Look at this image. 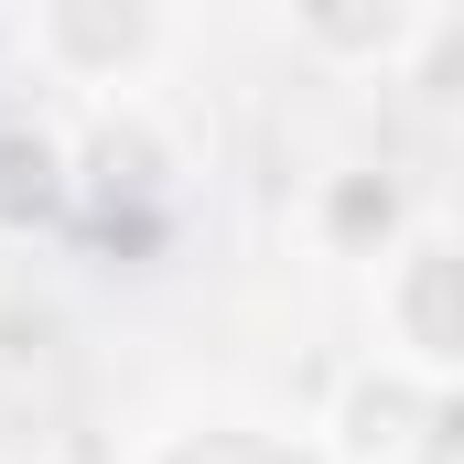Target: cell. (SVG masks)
Listing matches in <instances>:
<instances>
[{
    "instance_id": "obj_3",
    "label": "cell",
    "mask_w": 464,
    "mask_h": 464,
    "mask_svg": "<svg viewBox=\"0 0 464 464\" xmlns=\"http://www.w3.org/2000/svg\"><path fill=\"white\" fill-rule=\"evenodd\" d=\"M454 421V389H421L400 367H356L335 389V443L324 464H421V443Z\"/></svg>"
},
{
    "instance_id": "obj_1",
    "label": "cell",
    "mask_w": 464,
    "mask_h": 464,
    "mask_svg": "<svg viewBox=\"0 0 464 464\" xmlns=\"http://www.w3.org/2000/svg\"><path fill=\"white\" fill-rule=\"evenodd\" d=\"M378 324L400 346L389 356L400 378L454 389V367H464V259H454V227L443 217H421V227L378 259Z\"/></svg>"
},
{
    "instance_id": "obj_4",
    "label": "cell",
    "mask_w": 464,
    "mask_h": 464,
    "mask_svg": "<svg viewBox=\"0 0 464 464\" xmlns=\"http://www.w3.org/2000/svg\"><path fill=\"white\" fill-rule=\"evenodd\" d=\"M33 54H44L65 87L119 98V87L162 54V22H151V11H109V0H54V11H33Z\"/></svg>"
},
{
    "instance_id": "obj_8",
    "label": "cell",
    "mask_w": 464,
    "mask_h": 464,
    "mask_svg": "<svg viewBox=\"0 0 464 464\" xmlns=\"http://www.w3.org/2000/svg\"><path fill=\"white\" fill-rule=\"evenodd\" d=\"M151 464H324L303 443H270V432H173Z\"/></svg>"
},
{
    "instance_id": "obj_2",
    "label": "cell",
    "mask_w": 464,
    "mask_h": 464,
    "mask_svg": "<svg viewBox=\"0 0 464 464\" xmlns=\"http://www.w3.org/2000/svg\"><path fill=\"white\" fill-rule=\"evenodd\" d=\"M173 173H184V151L140 98H98L87 140H65V195H87V206H173Z\"/></svg>"
},
{
    "instance_id": "obj_7",
    "label": "cell",
    "mask_w": 464,
    "mask_h": 464,
    "mask_svg": "<svg viewBox=\"0 0 464 464\" xmlns=\"http://www.w3.org/2000/svg\"><path fill=\"white\" fill-rule=\"evenodd\" d=\"M324 227H346V237H378V259L411 237V217H400V195L378 184V173H346V184H324Z\"/></svg>"
},
{
    "instance_id": "obj_6",
    "label": "cell",
    "mask_w": 464,
    "mask_h": 464,
    "mask_svg": "<svg viewBox=\"0 0 464 464\" xmlns=\"http://www.w3.org/2000/svg\"><path fill=\"white\" fill-rule=\"evenodd\" d=\"M44 217H65V140L0 119V227H44Z\"/></svg>"
},
{
    "instance_id": "obj_5",
    "label": "cell",
    "mask_w": 464,
    "mask_h": 464,
    "mask_svg": "<svg viewBox=\"0 0 464 464\" xmlns=\"http://www.w3.org/2000/svg\"><path fill=\"white\" fill-rule=\"evenodd\" d=\"M292 44L324 54V65H411L421 44H454V11H421V0H389V11H303Z\"/></svg>"
},
{
    "instance_id": "obj_9",
    "label": "cell",
    "mask_w": 464,
    "mask_h": 464,
    "mask_svg": "<svg viewBox=\"0 0 464 464\" xmlns=\"http://www.w3.org/2000/svg\"><path fill=\"white\" fill-rule=\"evenodd\" d=\"M421 464H454V421H443V432H432V443H421Z\"/></svg>"
}]
</instances>
